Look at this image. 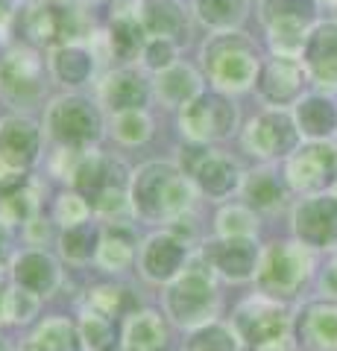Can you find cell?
<instances>
[{
	"label": "cell",
	"instance_id": "6da1fadb",
	"mask_svg": "<svg viewBox=\"0 0 337 351\" xmlns=\"http://www.w3.org/2000/svg\"><path fill=\"white\" fill-rule=\"evenodd\" d=\"M197 199L194 184L179 164L170 161H147L129 176V202L132 214L144 223H173L182 214H191V205Z\"/></svg>",
	"mask_w": 337,
	"mask_h": 351
},
{
	"label": "cell",
	"instance_id": "7a4b0ae2",
	"mask_svg": "<svg viewBox=\"0 0 337 351\" xmlns=\"http://www.w3.org/2000/svg\"><path fill=\"white\" fill-rule=\"evenodd\" d=\"M214 276L217 272L211 269V263L202 258V252H197L188 258L179 276L165 284V313L173 325L194 331L200 325L214 322L217 307H220Z\"/></svg>",
	"mask_w": 337,
	"mask_h": 351
},
{
	"label": "cell",
	"instance_id": "3957f363",
	"mask_svg": "<svg viewBox=\"0 0 337 351\" xmlns=\"http://www.w3.org/2000/svg\"><path fill=\"white\" fill-rule=\"evenodd\" d=\"M202 68L217 91H246L261 71L255 41L237 29L217 32L202 44Z\"/></svg>",
	"mask_w": 337,
	"mask_h": 351
},
{
	"label": "cell",
	"instance_id": "277c9868",
	"mask_svg": "<svg viewBox=\"0 0 337 351\" xmlns=\"http://www.w3.org/2000/svg\"><path fill=\"white\" fill-rule=\"evenodd\" d=\"M47 135L65 149H94L103 138L106 120L100 106L82 94H62L50 100L45 114Z\"/></svg>",
	"mask_w": 337,
	"mask_h": 351
},
{
	"label": "cell",
	"instance_id": "5b68a950",
	"mask_svg": "<svg viewBox=\"0 0 337 351\" xmlns=\"http://www.w3.org/2000/svg\"><path fill=\"white\" fill-rule=\"evenodd\" d=\"M45 59L36 47H12L0 59V97L12 108H36L47 91Z\"/></svg>",
	"mask_w": 337,
	"mask_h": 351
},
{
	"label": "cell",
	"instance_id": "8992f818",
	"mask_svg": "<svg viewBox=\"0 0 337 351\" xmlns=\"http://www.w3.org/2000/svg\"><path fill=\"white\" fill-rule=\"evenodd\" d=\"M237 126V106L223 91H202L179 108V129L194 144L229 138Z\"/></svg>",
	"mask_w": 337,
	"mask_h": 351
},
{
	"label": "cell",
	"instance_id": "52a82bcc",
	"mask_svg": "<svg viewBox=\"0 0 337 351\" xmlns=\"http://www.w3.org/2000/svg\"><path fill=\"white\" fill-rule=\"evenodd\" d=\"M179 152H182L179 167L197 184V191L205 193L209 199H226V196L241 184L237 164L229 156H223V152L211 149L209 144H194V141H188V147H182Z\"/></svg>",
	"mask_w": 337,
	"mask_h": 351
},
{
	"label": "cell",
	"instance_id": "ba28073f",
	"mask_svg": "<svg viewBox=\"0 0 337 351\" xmlns=\"http://www.w3.org/2000/svg\"><path fill=\"white\" fill-rule=\"evenodd\" d=\"M232 325L249 351H279L288 337V313L273 299H246L235 311Z\"/></svg>",
	"mask_w": 337,
	"mask_h": 351
},
{
	"label": "cell",
	"instance_id": "9c48e42d",
	"mask_svg": "<svg viewBox=\"0 0 337 351\" xmlns=\"http://www.w3.org/2000/svg\"><path fill=\"white\" fill-rule=\"evenodd\" d=\"M314 9H317L314 0H264L261 3V21L279 56H293L297 50H305V32L314 21Z\"/></svg>",
	"mask_w": 337,
	"mask_h": 351
},
{
	"label": "cell",
	"instance_id": "30bf717a",
	"mask_svg": "<svg viewBox=\"0 0 337 351\" xmlns=\"http://www.w3.org/2000/svg\"><path fill=\"white\" fill-rule=\"evenodd\" d=\"M41 156V129L36 120L12 114L0 120V179L27 176Z\"/></svg>",
	"mask_w": 337,
	"mask_h": 351
},
{
	"label": "cell",
	"instance_id": "8fae6325",
	"mask_svg": "<svg viewBox=\"0 0 337 351\" xmlns=\"http://www.w3.org/2000/svg\"><path fill=\"white\" fill-rule=\"evenodd\" d=\"M308 276V258L299 246H290V243H273L264 255H261L258 263V287L261 293L273 295V299H288L293 295L302 281Z\"/></svg>",
	"mask_w": 337,
	"mask_h": 351
},
{
	"label": "cell",
	"instance_id": "7c38bea8",
	"mask_svg": "<svg viewBox=\"0 0 337 351\" xmlns=\"http://www.w3.org/2000/svg\"><path fill=\"white\" fill-rule=\"evenodd\" d=\"M191 258V249L182 237H176L170 228L150 234L138 252V269L150 284H170L185 269Z\"/></svg>",
	"mask_w": 337,
	"mask_h": 351
},
{
	"label": "cell",
	"instance_id": "4fadbf2b",
	"mask_svg": "<svg viewBox=\"0 0 337 351\" xmlns=\"http://www.w3.org/2000/svg\"><path fill=\"white\" fill-rule=\"evenodd\" d=\"M244 144L253 156H261V158H281L288 152L297 149L299 144V126L293 123V117L279 112H264L258 114L253 123L246 126L244 132Z\"/></svg>",
	"mask_w": 337,
	"mask_h": 351
},
{
	"label": "cell",
	"instance_id": "5bb4252c",
	"mask_svg": "<svg viewBox=\"0 0 337 351\" xmlns=\"http://www.w3.org/2000/svg\"><path fill=\"white\" fill-rule=\"evenodd\" d=\"M200 252L211 263V269L226 281L253 278L261 263V252L253 237H214Z\"/></svg>",
	"mask_w": 337,
	"mask_h": 351
},
{
	"label": "cell",
	"instance_id": "9a60e30c",
	"mask_svg": "<svg viewBox=\"0 0 337 351\" xmlns=\"http://www.w3.org/2000/svg\"><path fill=\"white\" fill-rule=\"evenodd\" d=\"M150 97H153V82H150L138 68H129V64L108 71L100 82V103L112 114L147 108Z\"/></svg>",
	"mask_w": 337,
	"mask_h": 351
},
{
	"label": "cell",
	"instance_id": "2e32d148",
	"mask_svg": "<svg viewBox=\"0 0 337 351\" xmlns=\"http://www.w3.org/2000/svg\"><path fill=\"white\" fill-rule=\"evenodd\" d=\"M337 176V152L325 144H308L288 161V182L297 191H323Z\"/></svg>",
	"mask_w": 337,
	"mask_h": 351
},
{
	"label": "cell",
	"instance_id": "e0dca14e",
	"mask_svg": "<svg viewBox=\"0 0 337 351\" xmlns=\"http://www.w3.org/2000/svg\"><path fill=\"white\" fill-rule=\"evenodd\" d=\"M9 276H12V281L18 284V287H24L30 293L41 295V299H47V295H53L59 290L62 267L47 249H24L12 258Z\"/></svg>",
	"mask_w": 337,
	"mask_h": 351
},
{
	"label": "cell",
	"instance_id": "ac0fdd59",
	"mask_svg": "<svg viewBox=\"0 0 337 351\" xmlns=\"http://www.w3.org/2000/svg\"><path fill=\"white\" fill-rule=\"evenodd\" d=\"M255 85H258V94L273 106L297 103L302 88H305V68L293 56H276L261 64Z\"/></svg>",
	"mask_w": 337,
	"mask_h": 351
},
{
	"label": "cell",
	"instance_id": "d6986e66",
	"mask_svg": "<svg viewBox=\"0 0 337 351\" xmlns=\"http://www.w3.org/2000/svg\"><path fill=\"white\" fill-rule=\"evenodd\" d=\"M293 228L305 246H329L337 240V199L314 196L305 199L293 214Z\"/></svg>",
	"mask_w": 337,
	"mask_h": 351
},
{
	"label": "cell",
	"instance_id": "ffe728a7",
	"mask_svg": "<svg viewBox=\"0 0 337 351\" xmlns=\"http://www.w3.org/2000/svg\"><path fill=\"white\" fill-rule=\"evenodd\" d=\"M170 346V328L159 311H132L124 322L121 348L124 351H167Z\"/></svg>",
	"mask_w": 337,
	"mask_h": 351
},
{
	"label": "cell",
	"instance_id": "44dd1931",
	"mask_svg": "<svg viewBox=\"0 0 337 351\" xmlns=\"http://www.w3.org/2000/svg\"><path fill=\"white\" fill-rule=\"evenodd\" d=\"M50 76L65 88L89 85L97 73V56L85 44H59L47 56Z\"/></svg>",
	"mask_w": 337,
	"mask_h": 351
},
{
	"label": "cell",
	"instance_id": "7402d4cb",
	"mask_svg": "<svg viewBox=\"0 0 337 351\" xmlns=\"http://www.w3.org/2000/svg\"><path fill=\"white\" fill-rule=\"evenodd\" d=\"M21 32L30 47H59L65 44V6H53V3H36L24 9V15L18 21Z\"/></svg>",
	"mask_w": 337,
	"mask_h": 351
},
{
	"label": "cell",
	"instance_id": "603a6c76",
	"mask_svg": "<svg viewBox=\"0 0 337 351\" xmlns=\"http://www.w3.org/2000/svg\"><path fill=\"white\" fill-rule=\"evenodd\" d=\"M38 217V188L27 176L0 179V219L6 226H27Z\"/></svg>",
	"mask_w": 337,
	"mask_h": 351
},
{
	"label": "cell",
	"instance_id": "cb8c5ba5",
	"mask_svg": "<svg viewBox=\"0 0 337 351\" xmlns=\"http://www.w3.org/2000/svg\"><path fill=\"white\" fill-rule=\"evenodd\" d=\"M297 339L308 351H334L337 348V307L308 304L297 319Z\"/></svg>",
	"mask_w": 337,
	"mask_h": 351
},
{
	"label": "cell",
	"instance_id": "d4e9b609",
	"mask_svg": "<svg viewBox=\"0 0 337 351\" xmlns=\"http://www.w3.org/2000/svg\"><path fill=\"white\" fill-rule=\"evenodd\" d=\"M138 258V234L132 226L126 223H112L103 228V243L97 252V267L112 276H121Z\"/></svg>",
	"mask_w": 337,
	"mask_h": 351
},
{
	"label": "cell",
	"instance_id": "484cf974",
	"mask_svg": "<svg viewBox=\"0 0 337 351\" xmlns=\"http://www.w3.org/2000/svg\"><path fill=\"white\" fill-rule=\"evenodd\" d=\"M305 64L320 85L337 88V24H323L305 41Z\"/></svg>",
	"mask_w": 337,
	"mask_h": 351
},
{
	"label": "cell",
	"instance_id": "4316f807",
	"mask_svg": "<svg viewBox=\"0 0 337 351\" xmlns=\"http://www.w3.org/2000/svg\"><path fill=\"white\" fill-rule=\"evenodd\" d=\"M153 94L167 108H182V106H188L194 97L202 94V76L194 71L191 64L176 62L173 68L153 76Z\"/></svg>",
	"mask_w": 337,
	"mask_h": 351
},
{
	"label": "cell",
	"instance_id": "83f0119b",
	"mask_svg": "<svg viewBox=\"0 0 337 351\" xmlns=\"http://www.w3.org/2000/svg\"><path fill=\"white\" fill-rule=\"evenodd\" d=\"M138 18L150 38L176 41L188 29V12L179 0H138Z\"/></svg>",
	"mask_w": 337,
	"mask_h": 351
},
{
	"label": "cell",
	"instance_id": "f1b7e54d",
	"mask_svg": "<svg viewBox=\"0 0 337 351\" xmlns=\"http://www.w3.org/2000/svg\"><path fill=\"white\" fill-rule=\"evenodd\" d=\"M21 351H82L80 328L68 316H47L21 343Z\"/></svg>",
	"mask_w": 337,
	"mask_h": 351
},
{
	"label": "cell",
	"instance_id": "f546056e",
	"mask_svg": "<svg viewBox=\"0 0 337 351\" xmlns=\"http://www.w3.org/2000/svg\"><path fill=\"white\" fill-rule=\"evenodd\" d=\"M106 38H108V50H112L115 59H121V62L141 59V50H144L150 36L138 18V6L132 12H115L112 21H108Z\"/></svg>",
	"mask_w": 337,
	"mask_h": 351
},
{
	"label": "cell",
	"instance_id": "4dcf8cb0",
	"mask_svg": "<svg viewBox=\"0 0 337 351\" xmlns=\"http://www.w3.org/2000/svg\"><path fill=\"white\" fill-rule=\"evenodd\" d=\"M56 243H59V255L65 261L85 267V263L97 261V252H100V243H103V226L94 223V219H85L80 226L62 228Z\"/></svg>",
	"mask_w": 337,
	"mask_h": 351
},
{
	"label": "cell",
	"instance_id": "1f68e13d",
	"mask_svg": "<svg viewBox=\"0 0 337 351\" xmlns=\"http://www.w3.org/2000/svg\"><path fill=\"white\" fill-rule=\"evenodd\" d=\"M297 126L308 138H325L337 129V108L325 97H308L297 106Z\"/></svg>",
	"mask_w": 337,
	"mask_h": 351
},
{
	"label": "cell",
	"instance_id": "d6a6232c",
	"mask_svg": "<svg viewBox=\"0 0 337 351\" xmlns=\"http://www.w3.org/2000/svg\"><path fill=\"white\" fill-rule=\"evenodd\" d=\"M244 199L255 211H276L285 202V184L279 182L276 173L270 170H255L244 182Z\"/></svg>",
	"mask_w": 337,
	"mask_h": 351
},
{
	"label": "cell",
	"instance_id": "836d02e7",
	"mask_svg": "<svg viewBox=\"0 0 337 351\" xmlns=\"http://www.w3.org/2000/svg\"><path fill=\"white\" fill-rule=\"evenodd\" d=\"M249 0H194V12L211 29H235L246 18Z\"/></svg>",
	"mask_w": 337,
	"mask_h": 351
},
{
	"label": "cell",
	"instance_id": "e575fe53",
	"mask_svg": "<svg viewBox=\"0 0 337 351\" xmlns=\"http://www.w3.org/2000/svg\"><path fill=\"white\" fill-rule=\"evenodd\" d=\"M80 339L85 351H117V331H115V319L85 307L80 313Z\"/></svg>",
	"mask_w": 337,
	"mask_h": 351
},
{
	"label": "cell",
	"instance_id": "d590c367",
	"mask_svg": "<svg viewBox=\"0 0 337 351\" xmlns=\"http://www.w3.org/2000/svg\"><path fill=\"white\" fill-rule=\"evenodd\" d=\"M108 132L117 144L124 147H141L153 138V117L147 108H135V112H117L108 120Z\"/></svg>",
	"mask_w": 337,
	"mask_h": 351
},
{
	"label": "cell",
	"instance_id": "8d00e7d4",
	"mask_svg": "<svg viewBox=\"0 0 337 351\" xmlns=\"http://www.w3.org/2000/svg\"><path fill=\"white\" fill-rule=\"evenodd\" d=\"M85 307L108 316V319H117V316H129L138 307H132V293H129L124 284H94L85 295Z\"/></svg>",
	"mask_w": 337,
	"mask_h": 351
},
{
	"label": "cell",
	"instance_id": "74e56055",
	"mask_svg": "<svg viewBox=\"0 0 337 351\" xmlns=\"http://www.w3.org/2000/svg\"><path fill=\"white\" fill-rule=\"evenodd\" d=\"M182 351H241V339H237L235 328L209 322L194 328L188 339L182 343Z\"/></svg>",
	"mask_w": 337,
	"mask_h": 351
},
{
	"label": "cell",
	"instance_id": "f35d334b",
	"mask_svg": "<svg viewBox=\"0 0 337 351\" xmlns=\"http://www.w3.org/2000/svg\"><path fill=\"white\" fill-rule=\"evenodd\" d=\"M255 232H258V219L244 205H226L217 214V234L220 237H253Z\"/></svg>",
	"mask_w": 337,
	"mask_h": 351
},
{
	"label": "cell",
	"instance_id": "ab89813d",
	"mask_svg": "<svg viewBox=\"0 0 337 351\" xmlns=\"http://www.w3.org/2000/svg\"><path fill=\"white\" fill-rule=\"evenodd\" d=\"M91 202L85 199L82 193L77 191H62L56 196V205H53V219L62 226V228H71V226H80L85 219H91Z\"/></svg>",
	"mask_w": 337,
	"mask_h": 351
},
{
	"label": "cell",
	"instance_id": "60d3db41",
	"mask_svg": "<svg viewBox=\"0 0 337 351\" xmlns=\"http://www.w3.org/2000/svg\"><path fill=\"white\" fill-rule=\"evenodd\" d=\"M179 62V47L173 38H147L144 50H141V64L150 73H161Z\"/></svg>",
	"mask_w": 337,
	"mask_h": 351
},
{
	"label": "cell",
	"instance_id": "b9f144b4",
	"mask_svg": "<svg viewBox=\"0 0 337 351\" xmlns=\"http://www.w3.org/2000/svg\"><path fill=\"white\" fill-rule=\"evenodd\" d=\"M38 307H41V295L12 284V287H9V299H6V322L27 325V322H32V316L38 313Z\"/></svg>",
	"mask_w": 337,
	"mask_h": 351
},
{
	"label": "cell",
	"instance_id": "7bdbcfd3",
	"mask_svg": "<svg viewBox=\"0 0 337 351\" xmlns=\"http://www.w3.org/2000/svg\"><path fill=\"white\" fill-rule=\"evenodd\" d=\"M24 234H27V243H30L32 249H41V246H45L47 240L53 237V223L36 217V219H30V223L24 226Z\"/></svg>",
	"mask_w": 337,
	"mask_h": 351
},
{
	"label": "cell",
	"instance_id": "ee69618b",
	"mask_svg": "<svg viewBox=\"0 0 337 351\" xmlns=\"http://www.w3.org/2000/svg\"><path fill=\"white\" fill-rule=\"evenodd\" d=\"M6 299H9V284L3 281V267H0V322H6Z\"/></svg>",
	"mask_w": 337,
	"mask_h": 351
},
{
	"label": "cell",
	"instance_id": "f6af8a7d",
	"mask_svg": "<svg viewBox=\"0 0 337 351\" xmlns=\"http://www.w3.org/2000/svg\"><path fill=\"white\" fill-rule=\"evenodd\" d=\"M9 252V226L0 219V263H3V255Z\"/></svg>",
	"mask_w": 337,
	"mask_h": 351
},
{
	"label": "cell",
	"instance_id": "bcb514c9",
	"mask_svg": "<svg viewBox=\"0 0 337 351\" xmlns=\"http://www.w3.org/2000/svg\"><path fill=\"white\" fill-rule=\"evenodd\" d=\"M323 287L329 290V293H334V295H337V267L325 272V278H323Z\"/></svg>",
	"mask_w": 337,
	"mask_h": 351
},
{
	"label": "cell",
	"instance_id": "7dc6e473",
	"mask_svg": "<svg viewBox=\"0 0 337 351\" xmlns=\"http://www.w3.org/2000/svg\"><path fill=\"white\" fill-rule=\"evenodd\" d=\"M12 15V0H0V24Z\"/></svg>",
	"mask_w": 337,
	"mask_h": 351
},
{
	"label": "cell",
	"instance_id": "c3c4849f",
	"mask_svg": "<svg viewBox=\"0 0 337 351\" xmlns=\"http://www.w3.org/2000/svg\"><path fill=\"white\" fill-rule=\"evenodd\" d=\"M45 3H53V6H68L71 0H45Z\"/></svg>",
	"mask_w": 337,
	"mask_h": 351
},
{
	"label": "cell",
	"instance_id": "681fc988",
	"mask_svg": "<svg viewBox=\"0 0 337 351\" xmlns=\"http://www.w3.org/2000/svg\"><path fill=\"white\" fill-rule=\"evenodd\" d=\"M0 351H12V348H9V343H6L3 337H0Z\"/></svg>",
	"mask_w": 337,
	"mask_h": 351
}]
</instances>
